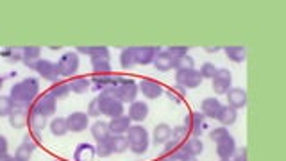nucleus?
Listing matches in <instances>:
<instances>
[{
  "mask_svg": "<svg viewBox=\"0 0 286 161\" xmlns=\"http://www.w3.org/2000/svg\"><path fill=\"white\" fill-rule=\"evenodd\" d=\"M38 93H40V82H38V79L36 77H27V79L13 84L9 99L14 108L27 109L29 106L34 104V100L38 99Z\"/></svg>",
  "mask_w": 286,
  "mask_h": 161,
  "instance_id": "obj_1",
  "label": "nucleus"
},
{
  "mask_svg": "<svg viewBox=\"0 0 286 161\" xmlns=\"http://www.w3.org/2000/svg\"><path fill=\"white\" fill-rule=\"evenodd\" d=\"M138 84L131 79H122L120 77V82L117 86H109L106 90H102V93H109L113 97H117L120 102H134L138 95Z\"/></svg>",
  "mask_w": 286,
  "mask_h": 161,
  "instance_id": "obj_2",
  "label": "nucleus"
},
{
  "mask_svg": "<svg viewBox=\"0 0 286 161\" xmlns=\"http://www.w3.org/2000/svg\"><path fill=\"white\" fill-rule=\"evenodd\" d=\"M99 106H100V113L109 117V119H117V117H122L123 115V102L113 97L109 93H100L99 97Z\"/></svg>",
  "mask_w": 286,
  "mask_h": 161,
  "instance_id": "obj_3",
  "label": "nucleus"
},
{
  "mask_svg": "<svg viewBox=\"0 0 286 161\" xmlns=\"http://www.w3.org/2000/svg\"><path fill=\"white\" fill-rule=\"evenodd\" d=\"M57 70H59V76L63 77H72L77 74L79 70V54L77 52H65L59 61L56 63Z\"/></svg>",
  "mask_w": 286,
  "mask_h": 161,
  "instance_id": "obj_4",
  "label": "nucleus"
},
{
  "mask_svg": "<svg viewBox=\"0 0 286 161\" xmlns=\"http://www.w3.org/2000/svg\"><path fill=\"white\" fill-rule=\"evenodd\" d=\"M56 108H57V100L54 99L50 93L40 95V97L34 100V104H33V111L43 115L45 119L54 117V115H56Z\"/></svg>",
  "mask_w": 286,
  "mask_h": 161,
  "instance_id": "obj_5",
  "label": "nucleus"
},
{
  "mask_svg": "<svg viewBox=\"0 0 286 161\" xmlns=\"http://www.w3.org/2000/svg\"><path fill=\"white\" fill-rule=\"evenodd\" d=\"M38 76H41L45 80H50L52 84L54 82H59V70H57V65L50 59H40L36 61V68H34Z\"/></svg>",
  "mask_w": 286,
  "mask_h": 161,
  "instance_id": "obj_6",
  "label": "nucleus"
},
{
  "mask_svg": "<svg viewBox=\"0 0 286 161\" xmlns=\"http://www.w3.org/2000/svg\"><path fill=\"white\" fill-rule=\"evenodd\" d=\"M202 77L199 74V70H183L175 74V82L177 86H181L183 90H192V88H199L202 82Z\"/></svg>",
  "mask_w": 286,
  "mask_h": 161,
  "instance_id": "obj_7",
  "label": "nucleus"
},
{
  "mask_svg": "<svg viewBox=\"0 0 286 161\" xmlns=\"http://www.w3.org/2000/svg\"><path fill=\"white\" fill-rule=\"evenodd\" d=\"M213 90L218 95H224L231 90V82H233V74L227 68H218L213 77Z\"/></svg>",
  "mask_w": 286,
  "mask_h": 161,
  "instance_id": "obj_8",
  "label": "nucleus"
},
{
  "mask_svg": "<svg viewBox=\"0 0 286 161\" xmlns=\"http://www.w3.org/2000/svg\"><path fill=\"white\" fill-rule=\"evenodd\" d=\"M66 125H68V133H82L89 125V117L86 113L75 111L70 117H66Z\"/></svg>",
  "mask_w": 286,
  "mask_h": 161,
  "instance_id": "obj_9",
  "label": "nucleus"
},
{
  "mask_svg": "<svg viewBox=\"0 0 286 161\" xmlns=\"http://www.w3.org/2000/svg\"><path fill=\"white\" fill-rule=\"evenodd\" d=\"M204 115L199 111V113H190L184 117V127L190 131L193 138H199L202 134V129H204Z\"/></svg>",
  "mask_w": 286,
  "mask_h": 161,
  "instance_id": "obj_10",
  "label": "nucleus"
},
{
  "mask_svg": "<svg viewBox=\"0 0 286 161\" xmlns=\"http://www.w3.org/2000/svg\"><path fill=\"white\" fill-rule=\"evenodd\" d=\"M138 90L141 91V93L145 95L147 99L154 100V99H160L161 95L164 93L163 86L158 82V80H152V79H143L138 84Z\"/></svg>",
  "mask_w": 286,
  "mask_h": 161,
  "instance_id": "obj_11",
  "label": "nucleus"
},
{
  "mask_svg": "<svg viewBox=\"0 0 286 161\" xmlns=\"http://www.w3.org/2000/svg\"><path fill=\"white\" fill-rule=\"evenodd\" d=\"M235 152H236V142L231 134L225 136L222 142L216 143V154H218L220 160H231V158L235 156Z\"/></svg>",
  "mask_w": 286,
  "mask_h": 161,
  "instance_id": "obj_12",
  "label": "nucleus"
},
{
  "mask_svg": "<svg viewBox=\"0 0 286 161\" xmlns=\"http://www.w3.org/2000/svg\"><path fill=\"white\" fill-rule=\"evenodd\" d=\"M149 117V104H145L143 100H134L129 106V119L131 122H143Z\"/></svg>",
  "mask_w": 286,
  "mask_h": 161,
  "instance_id": "obj_13",
  "label": "nucleus"
},
{
  "mask_svg": "<svg viewBox=\"0 0 286 161\" xmlns=\"http://www.w3.org/2000/svg\"><path fill=\"white\" fill-rule=\"evenodd\" d=\"M225 95H227V104H229L231 108H235L236 111L247 106V93H245V90H242V88H231Z\"/></svg>",
  "mask_w": 286,
  "mask_h": 161,
  "instance_id": "obj_14",
  "label": "nucleus"
},
{
  "mask_svg": "<svg viewBox=\"0 0 286 161\" xmlns=\"http://www.w3.org/2000/svg\"><path fill=\"white\" fill-rule=\"evenodd\" d=\"M160 52L158 47H140L134 48V57H136V65H150L154 61L156 54Z\"/></svg>",
  "mask_w": 286,
  "mask_h": 161,
  "instance_id": "obj_15",
  "label": "nucleus"
},
{
  "mask_svg": "<svg viewBox=\"0 0 286 161\" xmlns=\"http://www.w3.org/2000/svg\"><path fill=\"white\" fill-rule=\"evenodd\" d=\"M40 56H41L40 47H22V61L31 70L36 68V61H40Z\"/></svg>",
  "mask_w": 286,
  "mask_h": 161,
  "instance_id": "obj_16",
  "label": "nucleus"
},
{
  "mask_svg": "<svg viewBox=\"0 0 286 161\" xmlns=\"http://www.w3.org/2000/svg\"><path fill=\"white\" fill-rule=\"evenodd\" d=\"M9 125L14 129H24L29 122V115H27V109L24 108H13V111L9 113Z\"/></svg>",
  "mask_w": 286,
  "mask_h": 161,
  "instance_id": "obj_17",
  "label": "nucleus"
},
{
  "mask_svg": "<svg viewBox=\"0 0 286 161\" xmlns=\"http://www.w3.org/2000/svg\"><path fill=\"white\" fill-rule=\"evenodd\" d=\"M91 68H93L95 74H109L111 72V56L109 54H102V56H95L91 57Z\"/></svg>",
  "mask_w": 286,
  "mask_h": 161,
  "instance_id": "obj_18",
  "label": "nucleus"
},
{
  "mask_svg": "<svg viewBox=\"0 0 286 161\" xmlns=\"http://www.w3.org/2000/svg\"><path fill=\"white\" fill-rule=\"evenodd\" d=\"M201 113L204 115V117H209V119H216L218 117V113H220L222 109V104L218 99H213V97H207V99L202 100L201 104Z\"/></svg>",
  "mask_w": 286,
  "mask_h": 161,
  "instance_id": "obj_19",
  "label": "nucleus"
},
{
  "mask_svg": "<svg viewBox=\"0 0 286 161\" xmlns=\"http://www.w3.org/2000/svg\"><path fill=\"white\" fill-rule=\"evenodd\" d=\"M109 131H111V136L113 134H123L129 131L131 127V119L122 115V117H117V119H111V122L108 123Z\"/></svg>",
  "mask_w": 286,
  "mask_h": 161,
  "instance_id": "obj_20",
  "label": "nucleus"
},
{
  "mask_svg": "<svg viewBox=\"0 0 286 161\" xmlns=\"http://www.w3.org/2000/svg\"><path fill=\"white\" fill-rule=\"evenodd\" d=\"M127 142L129 145H134V143H141V142H149V133H147L145 127L141 125H131L129 131H127Z\"/></svg>",
  "mask_w": 286,
  "mask_h": 161,
  "instance_id": "obj_21",
  "label": "nucleus"
},
{
  "mask_svg": "<svg viewBox=\"0 0 286 161\" xmlns=\"http://www.w3.org/2000/svg\"><path fill=\"white\" fill-rule=\"evenodd\" d=\"M95 158V147L91 143H79L74 152L75 161H93Z\"/></svg>",
  "mask_w": 286,
  "mask_h": 161,
  "instance_id": "obj_22",
  "label": "nucleus"
},
{
  "mask_svg": "<svg viewBox=\"0 0 286 161\" xmlns=\"http://www.w3.org/2000/svg\"><path fill=\"white\" fill-rule=\"evenodd\" d=\"M183 151L186 156H193L197 158L199 154H202V151H204V143H202L201 138H188L186 142H184L183 145Z\"/></svg>",
  "mask_w": 286,
  "mask_h": 161,
  "instance_id": "obj_23",
  "label": "nucleus"
},
{
  "mask_svg": "<svg viewBox=\"0 0 286 161\" xmlns=\"http://www.w3.org/2000/svg\"><path fill=\"white\" fill-rule=\"evenodd\" d=\"M91 136H93V140L97 143L104 142V140H109V138H111V131H109L108 123L102 122V120L95 122L93 125H91Z\"/></svg>",
  "mask_w": 286,
  "mask_h": 161,
  "instance_id": "obj_24",
  "label": "nucleus"
},
{
  "mask_svg": "<svg viewBox=\"0 0 286 161\" xmlns=\"http://www.w3.org/2000/svg\"><path fill=\"white\" fill-rule=\"evenodd\" d=\"M236 119H238V111H236L235 108H231V106H222L220 113H218V117H216V120L222 123V125H233V123L236 122Z\"/></svg>",
  "mask_w": 286,
  "mask_h": 161,
  "instance_id": "obj_25",
  "label": "nucleus"
},
{
  "mask_svg": "<svg viewBox=\"0 0 286 161\" xmlns=\"http://www.w3.org/2000/svg\"><path fill=\"white\" fill-rule=\"evenodd\" d=\"M172 138V127L168 123H158L154 129V143L160 145V143H166Z\"/></svg>",
  "mask_w": 286,
  "mask_h": 161,
  "instance_id": "obj_26",
  "label": "nucleus"
},
{
  "mask_svg": "<svg viewBox=\"0 0 286 161\" xmlns=\"http://www.w3.org/2000/svg\"><path fill=\"white\" fill-rule=\"evenodd\" d=\"M154 67L158 68V70L160 72H168L170 68H172V63H174V57L170 56L168 52H166V50H164V52H158L156 54V57H154Z\"/></svg>",
  "mask_w": 286,
  "mask_h": 161,
  "instance_id": "obj_27",
  "label": "nucleus"
},
{
  "mask_svg": "<svg viewBox=\"0 0 286 161\" xmlns=\"http://www.w3.org/2000/svg\"><path fill=\"white\" fill-rule=\"evenodd\" d=\"M118 82H120V77H115V76H97L91 80L95 90H106L109 86H117Z\"/></svg>",
  "mask_w": 286,
  "mask_h": 161,
  "instance_id": "obj_28",
  "label": "nucleus"
},
{
  "mask_svg": "<svg viewBox=\"0 0 286 161\" xmlns=\"http://www.w3.org/2000/svg\"><path fill=\"white\" fill-rule=\"evenodd\" d=\"M68 84H70V91H74V93L77 95H82L91 88V80L86 79V77H74Z\"/></svg>",
  "mask_w": 286,
  "mask_h": 161,
  "instance_id": "obj_29",
  "label": "nucleus"
},
{
  "mask_svg": "<svg viewBox=\"0 0 286 161\" xmlns=\"http://www.w3.org/2000/svg\"><path fill=\"white\" fill-rule=\"evenodd\" d=\"M29 125L33 129V133L40 134L43 129L47 127V119L43 115L36 113V111H31V115H29Z\"/></svg>",
  "mask_w": 286,
  "mask_h": 161,
  "instance_id": "obj_30",
  "label": "nucleus"
},
{
  "mask_svg": "<svg viewBox=\"0 0 286 161\" xmlns=\"http://www.w3.org/2000/svg\"><path fill=\"white\" fill-rule=\"evenodd\" d=\"M48 93H50L56 100H63V99H66V97L70 95V84H68V82H63V80L54 82Z\"/></svg>",
  "mask_w": 286,
  "mask_h": 161,
  "instance_id": "obj_31",
  "label": "nucleus"
},
{
  "mask_svg": "<svg viewBox=\"0 0 286 161\" xmlns=\"http://www.w3.org/2000/svg\"><path fill=\"white\" fill-rule=\"evenodd\" d=\"M109 142H111L113 154H123L129 149V142H127V138L123 134H113L109 138Z\"/></svg>",
  "mask_w": 286,
  "mask_h": 161,
  "instance_id": "obj_32",
  "label": "nucleus"
},
{
  "mask_svg": "<svg viewBox=\"0 0 286 161\" xmlns=\"http://www.w3.org/2000/svg\"><path fill=\"white\" fill-rule=\"evenodd\" d=\"M172 68H175L177 72L183 70H195V59L192 56H181V57H174V63H172Z\"/></svg>",
  "mask_w": 286,
  "mask_h": 161,
  "instance_id": "obj_33",
  "label": "nucleus"
},
{
  "mask_svg": "<svg viewBox=\"0 0 286 161\" xmlns=\"http://www.w3.org/2000/svg\"><path fill=\"white\" fill-rule=\"evenodd\" d=\"M224 52L227 54L229 59H233L235 63H242L245 61V57H247V50L245 47L242 45H233V47H224Z\"/></svg>",
  "mask_w": 286,
  "mask_h": 161,
  "instance_id": "obj_34",
  "label": "nucleus"
},
{
  "mask_svg": "<svg viewBox=\"0 0 286 161\" xmlns=\"http://www.w3.org/2000/svg\"><path fill=\"white\" fill-rule=\"evenodd\" d=\"M136 65V57H134V48H125L120 54V67L123 70H131Z\"/></svg>",
  "mask_w": 286,
  "mask_h": 161,
  "instance_id": "obj_35",
  "label": "nucleus"
},
{
  "mask_svg": "<svg viewBox=\"0 0 286 161\" xmlns=\"http://www.w3.org/2000/svg\"><path fill=\"white\" fill-rule=\"evenodd\" d=\"M50 133L54 136H65L68 133V125H66V119L63 117H57L50 122Z\"/></svg>",
  "mask_w": 286,
  "mask_h": 161,
  "instance_id": "obj_36",
  "label": "nucleus"
},
{
  "mask_svg": "<svg viewBox=\"0 0 286 161\" xmlns=\"http://www.w3.org/2000/svg\"><path fill=\"white\" fill-rule=\"evenodd\" d=\"M77 52L79 54H86V56L89 57H95V56H102V54H109L108 47H84V45H81V47H77Z\"/></svg>",
  "mask_w": 286,
  "mask_h": 161,
  "instance_id": "obj_37",
  "label": "nucleus"
},
{
  "mask_svg": "<svg viewBox=\"0 0 286 161\" xmlns=\"http://www.w3.org/2000/svg\"><path fill=\"white\" fill-rule=\"evenodd\" d=\"M111 154H113V149H111V142H109V140H104V142H99L95 145V156L109 158Z\"/></svg>",
  "mask_w": 286,
  "mask_h": 161,
  "instance_id": "obj_38",
  "label": "nucleus"
},
{
  "mask_svg": "<svg viewBox=\"0 0 286 161\" xmlns=\"http://www.w3.org/2000/svg\"><path fill=\"white\" fill-rule=\"evenodd\" d=\"M188 138H190V131H188L184 125H177V127L172 129V140L179 142L181 145H184V142H186Z\"/></svg>",
  "mask_w": 286,
  "mask_h": 161,
  "instance_id": "obj_39",
  "label": "nucleus"
},
{
  "mask_svg": "<svg viewBox=\"0 0 286 161\" xmlns=\"http://www.w3.org/2000/svg\"><path fill=\"white\" fill-rule=\"evenodd\" d=\"M166 95H168L170 100H174L175 104H181L184 100V90L181 88V86H175V88H170V90H166Z\"/></svg>",
  "mask_w": 286,
  "mask_h": 161,
  "instance_id": "obj_40",
  "label": "nucleus"
},
{
  "mask_svg": "<svg viewBox=\"0 0 286 161\" xmlns=\"http://www.w3.org/2000/svg\"><path fill=\"white\" fill-rule=\"evenodd\" d=\"M2 56H4L7 61H22V48L7 47L4 52H2Z\"/></svg>",
  "mask_w": 286,
  "mask_h": 161,
  "instance_id": "obj_41",
  "label": "nucleus"
},
{
  "mask_svg": "<svg viewBox=\"0 0 286 161\" xmlns=\"http://www.w3.org/2000/svg\"><path fill=\"white\" fill-rule=\"evenodd\" d=\"M13 102H11L9 97L5 95H0V117H9V113L13 111Z\"/></svg>",
  "mask_w": 286,
  "mask_h": 161,
  "instance_id": "obj_42",
  "label": "nucleus"
},
{
  "mask_svg": "<svg viewBox=\"0 0 286 161\" xmlns=\"http://www.w3.org/2000/svg\"><path fill=\"white\" fill-rule=\"evenodd\" d=\"M216 70H218V68H216L213 63H204V65L201 67V70H199V74H201L202 79H213Z\"/></svg>",
  "mask_w": 286,
  "mask_h": 161,
  "instance_id": "obj_43",
  "label": "nucleus"
},
{
  "mask_svg": "<svg viewBox=\"0 0 286 161\" xmlns=\"http://www.w3.org/2000/svg\"><path fill=\"white\" fill-rule=\"evenodd\" d=\"M225 136H229V131H227L224 125H222V127H215L209 131V138H211V142H215V143L222 142Z\"/></svg>",
  "mask_w": 286,
  "mask_h": 161,
  "instance_id": "obj_44",
  "label": "nucleus"
},
{
  "mask_svg": "<svg viewBox=\"0 0 286 161\" xmlns=\"http://www.w3.org/2000/svg\"><path fill=\"white\" fill-rule=\"evenodd\" d=\"M31 156H33V151L27 147V145H20L18 149H16V152H14V158L20 161H31Z\"/></svg>",
  "mask_w": 286,
  "mask_h": 161,
  "instance_id": "obj_45",
  "label": "nucleus"
},
{
  "mask_svg": "<svg viewBox=\"0 0 286 161\" xmlns=\"http://www.w3.org/2000/svg\"><path fill=\"white\" fill-rule=\"evenodd\" d=\"M24 145H27L31 151H34V149L40 145V134L36 133H29L27 136L24 138Z\"/></svg>",
  "mask_w": 286,
  "mask_h": 161,
  "instance_id": "obj_46",
  "label": "nucleus"
},
{
  "mask_svg": "<svg viewBox=\"0 0 286 161\" xmlns=\"http://www.w3.org/2000/svg\"><path fill=\"white\" fill-rule=\"evenodd\" d=\"M88 117H93V119H99L100 115V106H99V99H93L91 102L88 104Z\"/></svg>",
  "mask_w": 286,
  "mask_h": 161,
  "instance_id": "obj_47",
  "label": "nucleus"
},
{
  "mask_svg": "<svg viewBox=\"0 0 286 161\" xmlns=\"http://www.w3.org/2000/svg\"><path fill=\"white\" fill-rule=\"evenodd\" d=\"M181 149H183V145L179 142H175V140H172V138L164 143V154H174V152L181 151Z\"/></svg>",
  "mask_w": 286,
  "mask_h": 161,
  "instance_id": "obj_48",
  "label": "nucleus"
},
{
  "mask_svg": "<svg viewBox=\"0 0 286 161\" xmlns=\"http://www.w3.org/2000/svg\"><path fill=\"white\" fill-rule=\"evenodd\" d=\"M188 50H190V47H170L166 52L172 57H181V56H186Z\"/></svg>",
  "mask_w": 286,
  "mask_h": 161,
  "instance_id": "obj_49",
  "label": "nucleus"
},
{
  "mask_svg": "<svg viewBox=\"0 0 286 161\" xmlns=\"http://www.w3.org/2000/svg\"><path fill=\"white\" fill-rule=\"evenodd\" d=\"M134 154H145L147 149H149V142H141V143H134V145H129Z\"/></svg>",
  "mask_w": 286,
  "mask_h": 161,
  "instance_id": "obj_50",
  "label": "nucleus"
},
{
  "mask_svg": "<svg viewBox=\"0 0 286 161\" xmlns=\"http://www.w3.org/2000/svg\"><path fill=\"white\" fill-rule=\"evenodd\" d=\"M7 149H9V143H7V138L0 134V156L7 154Z\"/></svg>",
  "mask_w": 286,
  "mask_h": 161,
  "instance_id": "obj_51",
  "label": "nucleus"
},
{
  "mask_svg": "<svg viewBox=\"0 0 286 161\" xmlns=\"http://www.w3.org/2000/svg\"><path fill=\"white\" fill-rule=\"evenodd\" d=\"M235 161H247V149H240V151L235 152Z\"/></svg>",
  "mask_w": 286,
  "mask_h": 161,
  "instance_id": "obj_52",
  "label": "nucleus"
},
{
  "mask_svg": "<svg viewBox=\"0 0 286 161\" xmlns=\"http://www.w3.org/2000/svg\"><path fill=\"white\" fill-rule=\"evenodd\" d=\"M220 48L222 47H206V52H209V54H211V52H218Z\"/></svg>",
  "mask_w": 286,
  "mask_h": 161,
  "instance_id": "obj_53",
  "label": "nucleus"
},
{
  "mask_svg": "<svg viewBox=\"0 0 286 161\" xmlns=\"http://www.w3.org/2000/svg\"><path fill=\"white\" fill-rule=\"evenodd\" d=\"M13 160V156H9V154H4V156H0V161H11Z\"/></svg>",
  "mask_w": 286,
  "mask_h": 161,
  "instance_id": "obj_54",
  "label": "nucleus"
},
{
  "mask_svg": "<svg viewBox=\"0 0 286 161\" xmlns=\"http://www.w3.org/2000/svg\"><path fill=\"white\" fill-rule=\"evenodd\" d=\"M184 161H197V158H193V156H186V158H184Z\"/></svg>",
  "mask_w": 286,
  "mask_h": 161,
  "instance_id": "obj_55",
  "label": "nucleus"
},
{
  "mask_svg": "<svg viewBox=\"0 0 286 161\" xmlns=\"http://www.w3.org/2000/svg\"><path fill=\"white\" fill-rule=\"evenodd\" d=\"M59 48H61L59 45H50V50H59Z\"/></svg>",
  "mask_w": 286,
  "mask_h": 161,
  "instance_id": "obj_56",
  "label": "nucleus"
},
{
  "mask_svg": "<svg viewBox=\"0 0 286 161\" xmlns=\"http://www.w3.org/2000/svg\"><path fill=\"white\" fill-rule=\"evenodd\" d=\"M2 86H4V76H0V90H2Z\"/></svg>",
  "mask_w": 286,
  "mask_h": 161,
  "instance_id": "obj_57",
  "label": "nucleus"
},
{
  "mask_svg": "<svg viewBox=\"0 0 286 161\" xmlns=\"http://www.w3.org/2000/svg\"><path fill=\"white\" fill-rule=\"evenodd\" d=\"M11 161H20V160H16V158H14V156H13V160H11Z\"/></svg>",
  "mask_w": 286,
  "mask_h": 161,
  "instance_id": "obj_58",
  "label": "nucleus"
},
{
  "mask_svg": "<svg viewBox=\"0 0 286 161\" xmlns=\"http://www.w3.org/2000/svg\"><path fill=\"white\" fill-rule=\"evenodd\" d=\"M222 161H229V160H222Z\"/></svg>",
  "mask_w": 286,
  "mask_h": 161,
  "instance_id": "obj_59",
  "label": "nucleus"
}]
</instances>
